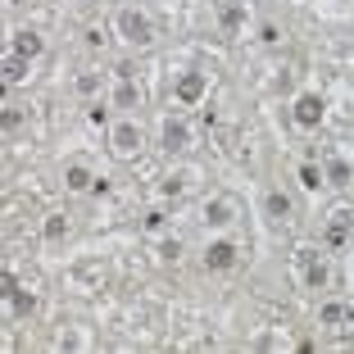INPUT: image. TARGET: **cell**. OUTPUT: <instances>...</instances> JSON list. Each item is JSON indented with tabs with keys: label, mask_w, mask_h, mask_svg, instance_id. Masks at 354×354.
<instances>
[{
	"label": "cell",
	"mask_w": 354,
	"mask_h": 354,
	"mask_svg": "<svg viewBox=\"0 0 354 354\" xmlns=\"http://www.w3.org/2000/svg\"><path fill=\"white\" fill-rule=\"evenodd\" d=\"M118 32H123L132 46H150L155 41V28H150V19L141 10H118Z\"/></svg>",
	"instance_id": "obj_1"
},
{
	"label": "cell",
	"mask_w": 354,
	"mask_h": 354,
	"mask_svg": "<svg viewBox=\"0 0 354 354\" xmlns=\"http://www.w3.org/2000/svg\"><path fill=\"white\" fill-rule=\"evenodd\" d=\"M323 109H327L323 95L304 91L300 100H295V123H300V127H318V123H323Z\"/></svg>",
	"instance_id": "obj_2"
},
{
	"label": "cell",
	"mask_w": 354,
	"mask_h": 354,
	"mask_svg": "<svg viewBox=\"0 0 354 354\" xmlns=\"http://www.w3.org/2000/svg\"><path fill=\"white\" fill-rule=\"evenodd\" d=\"M232 263H236V245H232V241H214V245L205 250V268L209 272H227Z\"/></svg>",
	"instance_id": "obj_3"
},
{
	"label": "cell",
	"mask_w": 354,
	"mask_h": 354,
	"mask_svg": "<svg viewBox=\"0 0 354 354\" xmlns=\"http://www.w3.org/2000/svg\"><path fill=\"white\" fill-rule=\"evenodd\" d=\"M300 268H304V281H309L313 291H323V286H327V263L313 259V250H300Z\"/></svg>",
	"instance_id": "obj_4"
},
{
	"label": "cell",
	"mask_w": 354,
	"mask_h": 354,
	"mask_svg": "<svg viewBox=\"0 0 354 354\" xmlns=\"http://www.w3.org/2000/svg\"><path fill=\"white\" fill-rule=\"evenodd\" d=\"M177 100L182 104H200L205 100V73H187L182 82H177Z\"/></svg>",
	"instance_id": "obj_5"
},
{
	"label": "cell",
	"mask_w": 354,
	"mask_h": 354,
	"mask_svg": "<svg viewBox=\"0 0 354 354\" xmlns=\"http://www.w3.org/2000/svg\"><path fill=\"white\" fill-rule=\"evenodd\" d=\"M114 150H118V155H136V150H141V132H136V123H118L114 127Z\"/></svg>",
	"instance_id": "obj_6"
},
{
	"label": "cell",
	"mask_w": 354,
	"mask_h": 354,
	"mask_svg": "<svg viewBox=\"0 0 354 354\" xmlns=\"http://www.w3.org/2000/svg\"><path fill=\"white\" fill-rule=\"evenodd\" d=\"M19 59H37V55L46 50V41L37 37V32H14V46H10Z\"/></svg>",
	"instance_id": "obj_7"
},
{
	"label": "cell",
	"mask_w": 354,
	"mask_h": 354,
	"mask_svg": "<svg viewBox=\"0 0 354 354\" xmlns=\"http://www.w3.org/2000/svg\"><path fill=\"white\" fill-rule=\"evenodd\" d=\"M318 323H323V327L354 323V304H323V309H318Z\"/></svg>",
	"instance_id": "obj_8"
},
{
	"label": "cell",
	"mask_w": 354,
	"mask_h": 354,
	"mask_svg": "<svg viewBox=\"0 0 354 354\" xmlns=\"http://www.w3.org/2000/svg\"><path fill=\"white\" fill-rule=\"evenodd\" d=\"M187 141H191L187 123H177V118H168V123H164V150H187Z\"/></svg>",
	"instance_id": "obj_9"
},
{
	"label": "cell",
	"mask_w": 354,
	"mask_h": 354,
	"mask_svg": "<svg viewBox=\"0 0 354 354\" xmlns=\"http://www.w3.org/2000/svg\"><path fill=\"white\" fill-rule=\"evenodd\" d=\"M0 77H5V86H19L23 77H28V59L10 55V59H5V68H0Z\"/></svg>",
	"instance_id": "obj_10"
},
{
	"label": "cell",
	"mask_w": 354,
	"mask_h": 354,
	"mask_svg": "<svg viewBox=\"0 0 354 354\" xmlns=\"http://www.w3.org/2000/svg\"><path fill=\"white\" fill-rule=\"evenodd\" d=\"M64 187H68V191H91V187H95V177L86 173L82 164H73L68 173H64Z\"/></svg>",
	"instance_id": "obj_11"
},
{
	"label": "cell",
	"mask_w": 354,
	"mask_h": 354,
	"mask_svg": "<svg viewBox=\"0 0 354 354\" xmlns=\"http://www.w3.org/2000/svg\"><path fill=\"white\" fill-rule=\"evenodd\" d=\"M205 218L214 223V227H227V223H232V205H227V200H209V205H205Z\"/></svg>",
	"instance_id": "obj_12"
},
{
	"label": "cell",
	"mask_w": 354,
	"mask_h": 354,
	"mask_svg": "<svg viewBox=\"0 0 354 354\" xmlns=\"http://www.w3.org/2000/svg\"><path fill=\"white\" fill-rule=\"evenodd\" d=\"M218 23H223V32H241L245 10H241V5H223V10H218Z\"/></svg>",
	"instance_id": "obj_13"
},
{
	"label": "cell",
	"mask_w": 354,
	"mask_h": 354,
	"mask_svg": "<svg viewBox=\"0 0 354 354\" xmlns=\"http://www.w3.org/2000/svg\"><path fill=\"white\" fill-rule=\"evenodd\" d=\"M350 177H354V168L345 164V159H332V164H327V182H332V187H345Z\"/></svg>",
	"instance_id": "obj_14"
},
{
	"label": "cell",
	"mask_w": 354,
	"mask_h": 354,
	"mask_svg": "<svg viewBox=\"0 0 354 354\" xmlns=\"http://www.w3.org/2000/svg\"><path fill=\"white\" fill-rule=\"evenodd\" d=\"M350 223H354V214H341V218L327 227V245H345V227H350Z\"/></svg>",
	"instance_id": "obj_15"
},
{
	"label": "cell",
	"mask_w": 354,
	"mask_h": 354,
	"mask_svg": "<svg viewBox=\"0 0 354 354\" xmlns=\"http://www.w3.org/2000/svg\"><path fill=\"white\" fill-rule=\"evenodd\" d=\"M10 304H14V313H23V318H28V313L37 309V295H32V291H23V286H19V291L10 295Z\"/></svg>",
	"instance_id": "obj_16"
},
{
	"label": "cell",
	"mask_w": 354,
	"mask_h": 354,
	"mask_svg": "<svg viewBox=\"0 0 354 354\" xmlns=\"http://www.w3.org/2000/svg\"><path fill=\"white\" fill-rule=\"evenodd\" d=\"M263 209H268L272 218H286V214H291V200L281 196V191H272V196H268V200H263Z\"/></svg>",
	"instance_id": "obj_17"
},
{
	"label": "cell",
	"mask_w": 354,
	"mask_h": 354,
	"mask_svg": "<svg viewBox=\"0 0 354 354\" xmlns=\"http://www.w3.org/2000/svg\"><path fill=\"white\" fill-rule=\"evenodd\" d=\"M300 187L304 191H318V187H323V173H318L313 164H300Z\"/></svg>",
	"instance_id": "obj_18"
},
{
	"label": "cell",
	"mask_w": 354,
	"mask_h": 354,
	"mask_svg": "<svg viewBox=\"0 0 354 354\" xmlns=\"http://www.w3.org/2000/svg\"><path fill=\"white\" fill-rule=\"evenodd\" d=\"M46 241H59L64 236V232H68V218H64V214H55V218H46Z\"/></svg>",
	"instance_id": "obj_19"
},
{
	"label": "cell",
	"mask_w": 354,
	"mask_h": 354,
	"mask_svg": "<svg viewBox=\"0 0 354 354\" xmlns=\"http://www.w3.org/2000/svg\"><path fill=\"white\" fill-rule=\"evenodd\" d=\"M114 100H118V109H132V104H136V86H132V82H123Z\"/></svg>",
	"instance_id": "obj_20"
},
{
	"label": "cell",
	"mask_w": 354,
	"mask_h": 354,
	"mask_svg": "<svg viewBox=\"0 0 354 354\" xmlns=\"http://www.w3.org/2000/svg\"><path fill=\"white\" fill-rule=\"evenodd\" d=\"M14 291H19V277H14V272L5 268V272H0V295H5V300H10Z\"/></svg>",
	"instance_id": "obj_21"
},
{
	"label": "cell",
	"mask_w": 354,
	"mask_h": 354,
	"mask_svg": "<svg viewBox=\"0 0 354 354\" xmlns=\"http://www.w3.org/2000/svg\"><path fill=\"white\" fill-rule=\"evenodd\" d=\"M164 223H168V214H164V209H150V214H146V227H150V232H159Z\"/></svg>",
	"instance_id": "obj_22"
},
{
	"label": "cell",
	"mask_w": 354,
	"mask_h": 354,
	"mask_svg": "<svg viewBox=\"0 0 354 354\" xmlns=\"http://www.w3.org/2000/svg\"><path fill=\"white\" fill-rule=\"evenodd\" d=\"M259 41H263V46H277V41H281V32L272 28V23H263V28H259Z\"/></svg>",
	"instance_id": "obj_23"
},
{
	"label": "cell",
	"mask_w": 354,
	"mask_h": 354,
	"mask_svg": "<svg viewBox=\"0 0 354 354\" xmlns=\"http://www.w3.org/2000/svg\"><path fill=\"white\" fill-rule=\"evenodd\" d=\"M95 86H100V77H95V73H82V77H77V91H82V95H91Z\"/></svg>",
	"instance_id": "obj_24"
},
{
	"label": "cell",
	"mask_w": 354,
	"mask_h": 354,
	"mask_svg": "<svg viewBox=\"0 0 354 354\" xmlns=\"http://www.w3.org/2000/svg\"><path fill=\"white\" fill-rule=\"evenodd\" d=\"M159 254H164V259H177V254H182V241H164V245H159Z\"/></svg>",
	"instance_id": "obj_25"
},
{
	"label": "cell",
	"mask_w": 354,
	"mask_h": 354,
	"mask_svg": "<svg viewBox=\"0 0 354 354\" xmlns=\"http://www.w3.org/2000/svg\"><path fill=\"white\" fill-rule=\"evenodd\" d=\"M0 123H5V127H10V132H14V127H19L23 118H19V109H5V114H0Z\"/></svg>",
	"instance_id": "obj_26"
},
{
	"label": "cell",
	"mask_w": 354,
	"mask_h": 354,
	"mask_svg": "<svg viewBox=\"0 0 354 354\" xmlns=\"http://www.w3.org/2000/svg\"><path fill=\"white\" fill-rule=\"evenodd\" d=\"M182 187H187L182 177H168V182H164V196H177V191H182Z\"/></svg>",
	"instance_id": "obj_27"
},
{
	"label": "cell",
	"mask_w": 354,
	"mask_h": 354,
	"mask_svg": "<svg viewBox=\"0 0 354 354\" xmlns=\"http://www.w3.org/2000/svg\"><path fill=\"white\" fill-rule=\"evenodd\" d=\"M10 5H23V0H10Z\"/></svg>",
	"instance_id": "obj_28"
}]
</instances>
